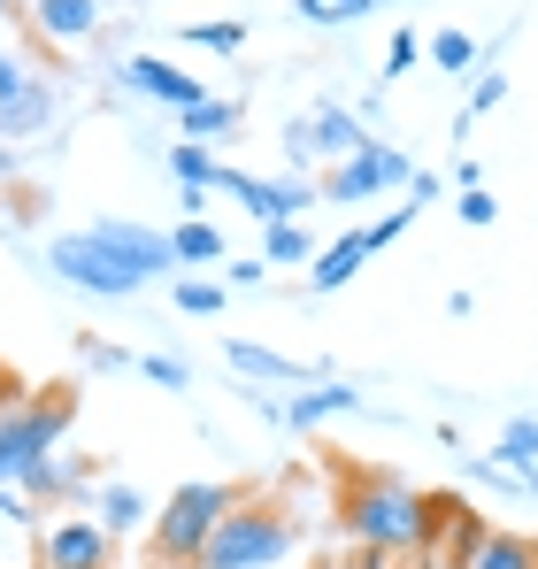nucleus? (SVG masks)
<instances>
[{"label": "nucleus", "instance_id": "nucleus-15", "mask_svg": "<svg viewBox=\"0 0 538 569\" xmlns=\"http://www.w3.org/2000/svg\"><path fill=\"white\" fill-rule=\"evenodd\" d=\"M92 231H100V239H116V247H123L131 262H147L155 278H162V270H178V254H170V231H147V223H123V216H100Z\"/></svg>", "mask_w": 538, "mask_h": 569}, {"label": "nucleus", "instance_id": "nucleus-6", "mask_svg": "<svg viewBox=\"0 0 538 569\" xmlns=\"http://www.w3.org/2000/svg\"><path fill=\"white\" fill-rule=\"evenodd\" d=\"M408 178H416V162L392 147V139H361L347 162H331L323 170V200L331 208H361V200H385V192H408Z\"/></svg>", "mask_w": 538, "mask_h": 569}, {"label": "nucleus", "instance_id": "nucleus-4", "mask_svg": "<svg viewBox=\"0 0 538 569\" xmlns=\"http://www.w3.org/2000/svg\"><path fill=\"white\" fill-rule=\"evenodd\" d=\"M70 423H78V392H31L23 408H8L0 416V485H23L47 455H62Z\"/></svg>", "mask_w": 538, "mask_h": 569}, {"label": "nucleus", "instance_id": "nucleus-14", "mask_svg": "<svg viewBox=\"0 0 538 569\" xmlns=\"http://www.w3.org/2000/svg\"><path fill=\"white\" fill-rule=\"evenodd\" d=\"M377 247H369V223H355L347 239H331L316 262H308V292H339V284H355V270L369 262Z\"/></svg>", "mask_w": 538, "mask_h": 569}, {"label": "nucleus", "instance_id": "nucleus-22", "mask_svg": "<svg viewBox=\"0 0 538 569\" xmlns=\"http://www.w3.org/2000/svg\"><path fill=\"white\" fill-rule=\"evenodd\" d=\"M292 8H300V23H316V31H347V23L392 8V0H292Z\"/></svg>", "mask_w": 538, "mask_h": 569}, {"label": "nucleus", "instance_id": "nucleus-31", "mask_svg": "<svg viewBox=\"0 0 538 569\" xmlns=\"http://www.w3.org/2000/svg\"><path fill=\"white\" fill-rule=\"evenodd\" d=\"M454 216H461L469 231H485V223H500V200H492V192H485V186H469V192H461V200H454Z\"/></svg>", "mask_w": 538, "mask_h": 569}, {"label": "nucleus", "instance_id": "nucleus-18", "mask_svg": "<svg viewBox=\"0 0 538 569\" xmlns=\"http://www.w3.org/2000/svg\"><path fill=\"white\" fill-rule=\"evenodd\" d=\"M92 508V523L108 531V539H123V531H139L147 523V492H131V485H108L100 500H86Z\"/></svg>", "mask_w": 538, "mask_h": 569}, {"label": "nucleus", "instance_id": "nucleus-2", "mask_svg": "<svg viewBox=\"0 0 538 569\" xmlns=\"http://www.w3.org/2000/svg\"><path fill=\"white\" fill-rule=\"evenodd\" d=\"M292 539H300V523H292V508L277 492H239L223 508V523L208 531L192 569H277L292 555Z\"/></svg>", "mask_w": 538, "mask_h": 569}, {"label": "nucleus", "instance_id": "nucleus-17", "mask_svg": "<svg viewBox=\"0 0 538 569\" xmlns=\"http://www.w3.org/2000/svg\"><path fill=\"white\" fill-rule=\"evenodd\" d=\"M461 569H538V547H531V531H485Z\"/></svg>", "mask_w": 538, "mask_h": 569}, {"label": "nucleus", "instance_id": "nucleus-7", "mask_svg": "<svg viewBox=\"0 0 538 569\" xmlns=\"http://www.w3.org/2000/svg\"><path fill=\"white\" fill-rule=\"evenodd\" d=\"M361 139V116L355 108H339V100H308L292 123H285V162L292 170H331V162H347Z\"/></svg>", "mask_w": 538, "mask_h": 569}, {"label": "nucleus", "instance_id": "nucleus-32", "mask_svg": "<svg viewBox=\"0 0 538 569\" xmlns=\"http://www.w3.org/2000/svg\"><path fill=\"white\" fill-rule=\"evenodd\" d=\"M78 355H86V370H139V355H123L108 339H78Z\"/></svg>", "mask_w": 538, "mask_h": 569}, {"label": "nucleus", "instance_id": "nucleus-8", "mask_svg": "<svg viewBox=\"0 0 538 569\" xmlns=\"http://www.w3.org/2000/svg\"><path fill=\"white\" fill-rule=\"evenodd\" d=\"M39 569H116V539L92 516H62L39 531Z\"/></svg>", "mask_w": 538, "mask_h": 569}, {"label": "nucleus", "instance_id": "nucleus-23", "mask_svg": "<svg viewBox=\"0 0 538 569\" xmlns=\"http://www.w3.org/2000/svg\"><path fill=\"white\" fill-rule=\"evenodd\" d=\"M170 254H178V262H223V231H216L208 216H185L178 231H170Z\"/></svg>", "mask_w": 538, "mask_h": 569}, {"label": "nucleus", "instance_id": "nucleus-27", "mask_svg": "<svg viewBox=\"0 0 538 569\" xmlns=\"http://www.w3.org/2000/svg\"><path fill=\"white\" fill-rule=\"evenodd\" d=\"M500 100H508V70H500V62H485V70L469 78V123H477V116H492Z\"/></svg>", "mask_w": 538, "mask_h": 569}, {"label": "nucleus", "instance_id": "nucleus-29", "mask_svg": "<svg viewBox=\"0 0 538 569\" xmlns=\"http://www.w3.org/2000/svg\"><path fill=\"white\" fill-rule=\"evenodd\" d=\"M223 300H231V284H216V278H185L178 284V308H185V316H223Z\"/></svg>", "mask_w": 538, "mask_h": 569}, {"label": "nucleus", "instance_id": "nucleus-36", "mask_svg": "<svg viewBox=\"0 0 538 569\" xmlns=\"http://www.w3.org/2000/svg\"><path fill=\"white\" fill-rule=\"evenodd\" d=\"M262 278H269V262H262V254H255V262H231V292H255Z\"/></svg>", "mask_w": 538, "mask_h": 569}, {"label": "nucleus", "instance_id": "nucleus-16", "mask_svg": "<svg viewBox=\"0 0 538 569\" xmlns=\"http://www.w3.org/2000/svg\"><path fill=\"white\" fill-rule=\"evenodd\" d=\"M355 408H369L355 385H308L300 400H285V423H300V431H308V423H323V416H355Z\"/></svg>", "mask_w": 538, "mask_h": 569}, {"label": "nucleus", "instance_id": "nucleus-37", "mask_svg": "<svg viewBox=\"0 0 538 569\" xmlns=\"http://www.w3.org/2000/svg\"><path fill=\"white\" fill-rule=\"evenodd\" d=\"M400 562H408V569H454V562H424V555H400Z\"/></svg>", "mask_w": 538, "mask_h": 569}, {"label": "nucleus", "instance_id": "nucleus-24", "mask_svg": "<svg viewBox=\"0 0 538 569\" xmlns=\"http://www.w3.org/2000/svg\"><path fill=\"white\" fill-rule=\"evenodd\" d=\"M262 262H308V223H262Z\"/></svg>", "mask_w": 538, "mask_h": 569}, {"label": "nucleus", "instance_id": "nucleus-9", "mask_svg": "<svg viewBox=\"0 0 538 569\" xmlns=\"http://www.w3.org/2000/svg\"><path fill=\"white\" fill-rule=\"evenodd\" d=\"M223 192H239V208H247L255 223H300V216L323 200L308 178H247V170H231Z\"/></svg>", "mask_w": 538, "mask_h": 569}, {"label": "nucleus", "instance_id": "nucleus-39", "mask_svg": "<svg viewBox=\"0 0 538 569\" xmlns=\"http://www.w3.org/2000/svg\"><path fill=\"white\" fill-rule=\"evenodd\" d=\"M0 16H16V0H0Z\"/></svg>", "mask_w": 538, "mask_h": 569}, {"label": "nucleus", "instance_id": "nucleus-34", "mask_svg": "<svg viewBox=\"0 0 538 569\" xmlns=\"http://www.w3.org/2000/svg\"><path fill=\"white\" fill-rule=\"evenodd\" d=\"M31 508H39V500H23L16 485H0V531H16V523H31Z\"/></svg>", "mask_w": 538, "mask_h": 569}, {"label": "nucleus", "instance_id": "nucleus-19", "mask_svg": "<svg viewBox=\"0 0 538 569\" xmlns=\"http://www.w3.org/2000/svg\"><path fill=\"white\" fill-rule=\"evenodd\" d=\"M170 170H178V186H192V192H223V178H231L200 139H178V147H170Z\"/></svg>", "mask_w": 538, "mask_h": 569}, {"label": "nucleus", "instance_id": "nucleus-20", "mask_svg": "<svg viewBox=\"0 0 538 569\" xmlns=\"http://www.w3.org/2000/svg\"><path fill=\"white\" fill-rule=\"evenodd\" d=\"M178 123H185V139H231V131L247 123V108H239V100H192Z\"/></svg>", "mask_w": 538, "mask_h": 569}, {"label": "nucleus", "instance_id": "nucleus-1", "mask_svg": "<svg viewBox=\"0 0 538 569\" xmlns=\"http://www.w3.org/2000/svg\"><path fill=\"white\" fill-rule=\"evenodd\" d=\"M339 531L347 547H385V555H416L424 547V492L400 485L392 470H361L339 492Z\"/></svg>", "mask_w": 538, "mask_h": 569}, {"label": "nucleus", "instance_id": "nucleus-12", "mask_svg": "<svg viewBox=\"0 0 538 569\" xmlns=\"http://www.w3.org/2000/svg\"><path fill=\"white\" fill-rule=\"evenodd\" d=\"M31 31L54 47H86L100 31V0H31Z\"/></svg>", "mask_w": 538, "mask_h": 569}, {"label": "nucleus", "instance_id": "nucleus-26", "mask_svg": "<svg viewBox=\"0 0 538 569\" xmlns=\"http://www.w3.org/2000/svg\"><path fill=\"white\" fill-rule=\"evenodd\" d=\"M500 462L538 470V416H508V431H500Z\"/></svg>", "mask_w": 538, "mask_h": 569}, {"label": "nucleus", "instance_id": "nucleus-28", "mask_svg": "<svg viewBox=\"0 0 538 569\" xmlns=\"http://www.w3.org/2000/svg\"><path fill=\"white\" fill-rule=\"evenodd\" d=\"M185 47H208V54H239V47H247V23H185Z\"/></svg>", "mask_w": 538, "mask_h": 569}, {"label": "nucleus", "instance_id": "nucleus-5", "mask_svg": "<svg viewBox=\"0 0 538 569\" xmlns=\"http://www.w3.org/2000/svg\"><path fill=\"white\" fill-rule=\"evenodd\" d=\"M239 500V485H216V477H192V485H178L162 508H155V562L170 569H192L200 562V547H208V531L223 523V508Z\"/></svg>", "mask_w": 538, "mask_h": 569}, {"label": "nucleus", "instance_id": "nucleus-35", "mask_svg": "<svg viewBox=\"0 0 538 569\" xmlns=\"http://www.w3.org/2000/svg\"><path fill=\"white\" fill-rule=\"evenodd\" d=\"M400 555H385V547H347V562L339 569H392Z\"/></svg>", "mask_w": 538, "mask_h": 569}, {"label": "nucleus", "instance_id": "nucleus-13", "mask_svg": "<svg viewBox=\"0 0 538 569\" xmlns=\"http://www.w3.org/2000/svg\"><path fill=\"white\" fill-rule=\"evenodd\" d=\"M223 362L239 370V378H269V385H300V378H323L316 362H292V355H277L262 339H223Z\"/></svg>", "mask_w": 538, "mask_h": 569}, {"label": "nucleus", "instance_id": "nucleus-40", "mask_svg": "<svg viewBox=\"0 0 538 569\" xmlns=\"http://www.w3.org/2000/svg\"><path fill=\"white\" fill-rule=\"evenodd\" d=\"M531 547H538V531H531Z\"/></svg>", "mask_w": 538, "mask_h": 569}, {"label": "nucleus", "instance_id": "nucleus-30", "mask_svg": "<svg viewBox=\"0 0 538 569\" xmlns=\"http://www.w3.org/2000/svg\"><path fill=\"white\" fill-rule=\"evenodd\" d=\"M139 378L162 385V392H192V370H185L178 355H139Z\"/></svg>", "mask_w": 538, "mask_h": 569}, {"label": "nucleus", "instance_id": "nucleus-21", "mask_svg": "<svg viewBox=\"0 0 538 569\" xmlns=\"http://www.w3.org/2000/svg\"><path fill=\"white\" fill-rule=\"evenodd\" d=\"M461 470L477 477V485H492V492H516V500H531V508H538V470H524V462L485 455V462H461Z\"/></svg>", "mask_w": 538, "mask_h": 569}, {"label": "nucleus", "instance_id": "nucleus-10", "mask_svg": "<svg viewBox=\"0 0 538 569\" xmlns=\"http://www.w3.org/2000/svg\"><path fill=\"white\" fill-rule=\"evenodd\" d=\"M116 86L123 93H139V100H162V108H192V100H208V86L200 78H185L178 62H162V54H123L116 62Z\"/></svg>", "mask_w": 538, "mask_h": 569}, {"label": "nucleus", "instance_id": "nucleus-11", "mask_svg": "<svg viewBox=\"0 0 538 569\" xmlns=\"http://www.w3.org/2000/svg\"><path fill=\"white\" fill-rule=\"evenodd\" d=\"M54 108H62V93H54L47 78H31L23 93H8V100H0V139H8V147H23V139H39V131L54 123Z\"/></svg>", "mask_w": 538, "mask_h": 569}, {"label": "nucleus", "instance_id": "nucleus-41", "mask_svg": "<svg viewBox=\"0 0 538 569\" xmlns=\"http://www.w3.org/2000/svg\"><path fill=\"white\" fill-rule=\"evenodd\" d=\"M0 62H8V54H0Z\"/></svg>", "mask_w": 538, "mask_h": 569}, {"label": "nucleus", "instance_id": "nucleus-33", "mask_svg": "<svg viewBox=\"0 0 538 569\" xmlns=\"http://www.w3.org/2000/svg\"><path fill=\"white\" fill-rule=\"evenodd\" d=\"M416 62H424V39H416V31H392V47H385V78L416 70Z\"/></svg>", "mask_w": 538, "mask_h": 569}, {"label": "nucleus", "instance_id": "nucleus-3", "mask_svg": "<svg viewBox=\"0 0 538 569\" xmlns=\"http://www.w3.org/2000/svg\"><path fill=\"white\" fill-rule=\"evenodd\" d=\"M47 270L62 284H78V292H92V300H131V292H147L155 284V270L147 262H131L116 239H100V231H62V239H47Z\"/></svg>", "mask_w": 538, "mask_h": 569}, {"label": "nucleus", "instance_id": "nucleus-25", "mask_svg": "<svg viewBox=\"0 0 538 569\" xmlns=\"http://www.w3.org/2000/svg\"><path fill=\"white\" fill-rule=\"evenodd\" d=\"M424 54L447 70V78H461V70H477V39L469 31H439V39H424Z\"/></svg>", "mask_w": 538, "mask_h": 569}, {"label": "nucleus", "instance_id": "nucleus-38", "mask_svg": "<svg viewBox=\"0 0 538 569\" xmlns=\"http://www.w3.org/2000/svg\"><path fill=\"white\" fill-rule=\"evenodd\" d=\"M8 170H16V147H8V139H0V178H8Z\"/></svg>", "mask_w": 538, "mask_h": 569}]
</instances>
